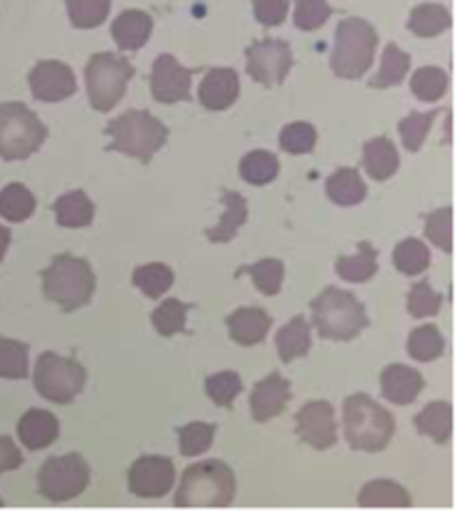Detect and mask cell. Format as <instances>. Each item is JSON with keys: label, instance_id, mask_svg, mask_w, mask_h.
<instances>
[{"label": "cell", "instance_id": "cell-34", "mask_svg": "<svg viewBox=\"0 0 473 528\" xmlns=\"http://www.w3.org/2000/svg\"><path fill=\"white\" fill-rule=\"evenodd\" d=\"M411 65V58L395 47V44H388L384 49V58H381V67L377 72V77L370 81L372 88H390L397 86L400 81L407 77Z\"/></svg>", "mask_w": 473, "mask_h": 528}, {"label": "cell", "instance_id": "cell-26", "mask_svg": "<svg viewBox=\"0 0 473 528\" xmlns=\"http://www.w3.org/2000/svg\"><path fill=\"white\" fill-rule=\"evenodd\" d=\"M414 425L418 432L430 436L434 443H448L453 434V406L448 402H432L418 413Z\"/></svg>", "mask_w": 473, "mask_h": 528}, {"label": "cell", "instance_id": "cell-25", "mask_svg": "<svg viewBox=\"0 0 473 528\" xmlns=\"http://www.w3.org/2000/svg\"><path fill=\"white\" fill-rule=\"evenodd\" d=\"M56 222L65 229H84L95 217V206L86 192H67L54 203Z\"/></svg>", "mask_w": 473, "mask_h": 528}, {"label": "cell", "instance_id": "cell-38", "mask_svg": "<svg viewBox=\"0 0 473 528\" xmlns=\"http://www.w3.org/2000/svg\"><path fill=\"white\" fill-rule=\"evenodd\" d=\"M411 90H414L418 100L437 102L448 90V74L439 67H423L411 79Z\"/></svg>", "mask_w": 473, "mask_h": 528}, {"label": "cell", "instance_id": "cell-52", "mask_svg": "<svg viewBox=\"0 0 473 528\" xmlns=\"http://www.w3.org/2000/svg\"><path fill=\"white\" fill-rule=\"evenodd\" d=\"M0 505H3V501H0Z\"/></svg>", "mask_w": 473, "mask_h": 528}, {"label": "cell", "instance_id": "cell-44", "mask_svg": "<svg viewBox=\"0 0 473 528\" xmlns=\"http://www.w3.org/2000/svg\"><path fill=\"white\" fill-rule=\"evenodd\" d=\"M425 233L441 252L450 254V250H453V210L439 208L427 215Z\"/></svg>", "mask_w": 473, "mask_h": 528}, {"label": "cell", "instance_id": "cell-2", "mask_svg": "<svg viewBox=\"0 0 473 528\" xmlns=\"http://www.w3.org/2000/svg\"><path fill=\"white\" fill-rule=\"evenodd\" d=\"M395 420L367 395L344 399V439L354 450L381 452L393 439Z\"/></svg>", "mask_w": 473, "mask_h": 528}, {"label": "cell", "instance_id": "cell-27", "mask_svg": "<svg viewBox=\"0 0 473 528\" xmlns=\"http://www.w3.org/2000/svg\"><path fill=\"white\" fill-rule=\"evenodd\" d=\"M326 192L330 196V201L337 203V206L349 208L365 201L367 187L356 169H340L328 178Z\"/></svg>", "mask_w": 473, "mask_h": 528}, {"label": "cell", "instance_id": "cell-5", "mask_svg": "<svg viewBox=\"0 0 473 528\" xmlns=\"http://www.w3.org/2000/svg\"><path fill=\"white\" fill-rule=\"evenodd\" d=\"M312 323L321 337L349 342L367 328V314L354 293L328 286L312 300Z\"/></svg>", "mask_w": 473, "mask_h": 528}, {"label": "cell", "instance_id": "cell-12", "mask_svg": "<svg viewBox=\"0 0 473 528\" xmlns=\"http://www.w3.org/2000/svg\"><path fill=\"white\" fill-rule=\"evenodd\" d=\"M174 482L176 469L167 457H141L130 469V492L141 499H162Z\"/></svg>", "mask_w": 473, "mask_h": 528}, {"label": "cell", "instance_id": "cell-28", "mask_svg": "<svg viewBox=\"0 0 473 528\" xmlns=\"http://www.w3.org/2000/svg\"><path fill=\"white\" fill-rule=\"evenodd\" d=\"M400 169V155L393 146V141H388L386 137L372 139L365 146V171L370 173L374 180H388L390 176H395V171Z\"/></svg>", "mask_w": 473, "mask_h": 528}, {"label": "cell", "instance_id": "cell-46", "mask_svg": "<svg viewBox=\"0 0 473 528\" xmlns=\"http://www.w3.org/2000/svg\"><path fill=\"white\" fill-rule=\"evenodd\" d=\"M434 118H437V111H427V113L416 111V113H409V116L400 123L402 141L411 153H416V150L423 148V141L427 137V132H430Z\"/></svg>", "mask_w": 473, "mask_h": 528}, {"label": "cell", "instance_id": "cell-14", "mask_svg": "<svg viewBox=\"0 0 473 528\" xmlns=\"http://www.w3.org/2000/svg\"><path fill=\"white\" fill-rule=\"evenodd\" d=\"M296 432L300 441L317 450L333 448L337 441L333 406L328 402H310L298 411Z\"/></svg>", "mask_w": 473, "mask_h": 528}, {"label": "cell", "instance_id": "cell-48", "mask_svg": "<svg viewBox=\"0 0 473 528\" xmlns=\"http://www.w3.org/2000/svg\"><path fill=\"white\" fill-rule=\"evenodd\" d=\"M330 14L333 7L326 0H298L294 21L300 30H317L326 24Z\"/></svg>", "mask_w": 473, "mask_h": 528}, {"label": "cell", "instance_id": "cell-8", "mask_svg": "<svg viewBox=\"0 0 473 528\" xmlns=\"http://www.w3.org/2000/svg\"><path fill=\"white\" fill-rule=\"evenodd\" d=\"M134 77L130 60L116 54H95L86 67L88 97L95 111H111L125 95L127 81Z\"/></svg>", "mask_w": 473, "mask_h": 528}, {"label": "cell", "instance_id": "cell-47", "mask_svg": "<svg viewBox=\"0 0 473 528\" xmlns=\"http://www.w3.org/2000/svg\"><path fill=\"white\" fill-rule=\"evenodd\" d=\"M314 143H317V130H314L310 123H294L282 130L280 146L282 150H287V153L291 155L310 153V150L314 148Z\"/></svg>", "mask_w": 473, "mask_h": 528}, {"label": "cell", "instance_id": "cell-18", "mask_svg": "<svg viewBox=\"0 0 473 528\" xmlns=\"http://www.w3.org/2000/svg\"><path fill=\"white\" fill-rule=\"evenodd\" d=\"M238 74L234 70H210L206 79L201 81L199 100L210 111H224L238 100Z\"/></svg>", "mask_w": 473, "mask_h": 528}, {"label": "cell", "instance_id": "cell-29", "mask_svg": "<svg viewBox=\"0 0 473 528\" xmlns=\"http://www.w3.org/2000/svg\"><path fill=\"white\" fill-rule=\"evenodd\" d=\"M335 270L344 282H367V279L377 275V250L370 243H360L358 254L340 256L335 263Z\"/></svg>", "mask_w": 473, "mask_h": 528}, {"label": "cell", "instance_id": "cell-3", "mask_svg": "<svg viewBox=\"0 0 473 528\" xmlns=\"http://www.w3.org/2000/svg\"><path fill=\"white\" fill-rule=\"evenodd\" d=\"M111 143L107 150L130 155L134 160L148 164L153 155L160 150L169 139L167 125L160 123L153 113L148 111H127L123 116L111 120L107 127Z\"/></svg>", "mask_w": 473, "mask_h": 528}, {"label": "cell", "instance_id": "cell-37", "mask_svg": "<svg viewBox=\"0 0 473 528\" xmlns=\"http://www.w3.org/2000/svg\"><path fill=\"white\" fill-rule=\"evenodd\" d=\"M0 376H3V379H26L28 376L26 344L0 337Z\"/></svg>", "mask_w": 473, "mask_h": 528}, {"label": "cell", "instance_id": "cell-22", "mask_svg": "<svg viewBox=\"0 0 473 528\" xmlns=\"http://www.w3.org/2000/svg\"><path fill=\"white\" fill-rule=\"evenodd\" d=\"M222 201H224V215L220 224L206 231L210 243H229V240L236 238L240 226L247 222V203L243 196L238 192L224 190Z\"/></svg>", "mask_w": 473, "mask_h": 528}, {"label": "cell", "instance_id": "cell-11", "mask_svg": "<svg viewBox=\"0 0 473 528\" xmlns=\"http://www.w3.org/2000/svg\"><path fill=\"white\" fill-rule=\"evenodd\" d=\"M294 65L291 49L282 40H261L247 49V74L264 86H280Z\"/></svg>", "mask_w": 473, "mask_h": 528}, {"label": "cell", "instance_id": "cell-13", "mask_svg": "<svg viewBox=\"0 0 473 528\" xmlns=\"http://www.w3.org/2000/svg\"><path fill=\"white\" fill-rule=\"evenodd\" d=\"M150 86H153V97L157 102H187L192 97V72L180 65L174 56L164 54L155 60Z\"/></svg>", "mask_w": 473, "mask_h": 528}, {"label": "cell", "instance_id": "cell-41", "mask_svg": "<svg viewBox=\"0 0 473 528\" xmlns=\"http://www.w3.org/2000/svg\"><path fill=\"white\" fill-rule=\"evenodd\" d=\"M109 7L111 0H67V12L77 28H97L104 24Z\"/></svg>", "mask_w": 473, "mask_h": 528}, {"label": "cell", "instance_id": "cell-51", "mask_svg": "<svg viewBox=\"0 0 473 528\" xmlns=\"http://www.w3.org/2000/svg\"><path fill=\"white\" fill-rule=\"evenodd\" d=\"M7 247H10V231H7L5 226H0V261L5 259Z\"/></svg>", "mask_w": 473, "mask_h": 528}, {"label": "cell", "instance_id": "cell-45", "mask_svg": "<svg viewBox=\"0 0 473 528\" xmlns=\"http://www.w3.org/2000/svg\"><path fill=\"white\" fill-rule=\"evenodd\" d=\"M441 303H444V298H441V293L432 289V284L427 282V279L418 282L416 286H411L409 314L416 316V319H427V316L439 314Z\"/></svg>", "mask_w": 473, "mask_h": 528}, {"label": "cell", "instance_id": "cell-7", "mask_svg": "<svg viewBox=\"0 0 473 528\" xmlns=\"http://www.w3.org/2000/svg\"><path fill=\"white\" fill-rule=\"evenodd\" d=\"M44 139H47V127L26 104H0V157L3 160H26L40 150Z\"/></svg>", "mask_w": 473, "mask_h": 528}, {"label": "cell", "instance_id": "cell-32", "mask_svg": "<svg viewBox=\"0 0 473 528\" xmlns=\"http://www.w3.org/2000/svg\"><path fill=\"white\" fill-rule=\"evenodd\" d=\"M450 26V12L444 5H418L409 17V28L411 33H416L418 37H437L444 33Z\"/></svg>", "mask_w": 473, "mask_h": 528}, {"label": "cell", "instance_id": "cell-49", "mask_svg": "<svg viewBox=\"0 0 473 528\" xmlns=\"http://www.w3.org/2000/svg\"><path fill=\"white\" fill-rule=\"evenodd\" d=\"M287 10V0H254V14L264 26H280L287 17Z\"/></svg>", "mask_w": 473, "mask_h": 528}, {"label": "cell", "instance_id": "cell-9", "mask_svg": "<svg viewBox=\"0 0 473 528\" xmlns=\"http://www.w3.org/2000/svg\"><path fill=\"white\" fill-rule=\"evenodd\" d=\"M35 388L54 404H70L86 388V369L58 353H42L35 365Z\"/></svg>", "mask_w": 473, "mask_h": 528}, {"label": "cell", "instance_id": "cell-6", "mask_svg": "<svg viewBox=\"0 0 473 528\" xmlns=\"http://www.w3.org/2000/svg\"><path fill=\"white\" fill-rule=\"evenodd\" d=\"M377 49V33L363 19H344L337 26L330 67L340 79H358L370 70Z\"/></svg>", "mask_w": 473, "mask_h": 528}, {"label": "cell", "instance_id": "cell-43", "mask_svg": "<svg viewBox=\"0 0 473 528\" xmlns=\"http://www.w3.org/2000/svg\"><path fill=\"white\" fill-rule=\"evenodd\" d=\"M180 436V452L185 457H197L206 452L215 439V425L208 422H190L178 432Z\"/></svg>", "mask_w": 473, "mask_h": 528}, {"label": "cell", "instance_id": "cell-30", "mask_svg": "<svg viewBox=\"0 0 473 528\" xmlns=\"http://www.w3.org/2000/svg\"><path fill=\"white\" fill-rule=\"evenodd\" d=\"M35 213V196L28 187L12 183L0 192V215L7 222H26Z\"/></svg>", "mask_w": 473, "mask_h": 528}, {"label": "cell", "instance_id": "cell-10", "mask_svg": "<svg viewBox=\"0 0 473 528\" xmlns=\"http://www.w3.org/2000/svg\"><path fill=\"white\" fill-rule=\"evenodd\" d=\"M90 482V469L81 455L51 457L40 469V492L49 501H70L86 492Z\"/></svg>", "mask_w": 473, "mask_h": 528}, {"label": "cell", "instance_id": "cell-42", "mask_svg": "<svg viewBox=\"0 0 473 528\" xmlns=\"http://www.w3.org/2000/svg\"><path fill=\"white\" fill-rule=\"evenodd\" d=\"M240 390H243V381H240L236 372H217L206 379V392L210 402L215 406H224V409H229L234 404Z\"/></svg>", "mask_w": 473, "mask_h": 528}, {"label": "cell", "instance_id": "cell-35", "mask_svg": "<svg viewBox=\"0 0 473 528\" xmlns=\"http://www.w3.org/2000/svg\"><path fill=\"white\" fill-rule=\"evenodd\" d=\"M446 349V339L437 326H420L409 337V356L418 362L437 360Z\"/></svg>", "mask_w": 473, "mask_h": 528}, {"label": "cell", "instance_id": "cell-33", "mask_svg": "<svg viewBox=\"0 0 473 528\" xmlns=\"http://www.w3.org/2000/svg\"><path fill=\"white\" fill-rule=\"evenodd\" d=\"M280 171V162L268 150H254V153L245 155L240 162V176L250 185H268L277 178Z\"/></svg>", "mask_w": 473, "mask_h": 528}, {"label": "cell", "instance_id": "cell-24", "mask_svg": "<svg viewBox=\"0 0 473 528\" xmlns=\"http://www.w3.org/2000/svg\"><path fill=\"white\" fill-rule=\"evenodd\" d=\"M275 344L282 362H294L296 358L307 356V351H310L312 346V335L310 323H307L305 316H294V319L277 333Z\"/></svg>", "mask_w": 473, "mask_h": 528}, {"label": "cell", "instance_id": "cell-15", "mask_svg": "<svg viewBox=\"0 0 473 528\" xmlns=\"http://www.w3.org/2000/svg\"><path fill=\"white\" fill-rule=\"evenodd\" d=\"M30 90L40 102H60L74 95L77 81L67 65L58 60H42L35 65V70L28 77Z\"/></svg>", "mask_w": 473, "mask_h": 528}, {"label": "cell", "instance_id": "cell-4", "mask_svg": "<svg viewBox=\"0 0 473 528\" xmlns=\"http://www.w3.org/2000/svg\"><path fill=\"white\" fill-rule=\"evenodd\" d=\"M42 282L44 296L63 307V312L84 307L95 293V275L88 261L72 254L56 256L42 273Z\"/></svg>", "mask_w": 473, "mask_h": 528}, {"label": "cell", "instance_id": "cell-36", "mask_svg": "<svg viewBox=\"0 0 473 528\" xmlns=\"http://www.w3.org/2000/svg\"><path fill=\"white\" fill-rule=\"evenodd\" d=\"M393 261L400 273L420 275V273H425L427 266H430V252H427V247L420 243V240L407 238L395 247Z\"/></svg>", "mask_w": 473, "mask_h": 528}, {"label": "cell", "instance_id": "cell-1", "mask_svg": "<svg viewBox=\"0 0 473 528\" xmlns=\"http://www.w3.org/2000/svg\"><path fill=\"white\" fill-rule=\"evenodd\" d=\"M236 478L224 462H199L190 466L180 480L178 508H227L234 503Z\"/></svg>", "mask_w": 473, "mask_h": 528}, {"label": "cell", "instance_id": "cell-39", "mask_svg": "<svg viewBox=\"0 0 473 528\" xmlns=\"http://www.w3.org/2000/svg\"><path fill=\"white\" fill-rule=\"evenodd\" d=\"M187 309H190V305L180 303L176 298L164 300V303L153 312V326L157 330V335L174 337L176 333H183Z\"/></svg>", "mask_w": 473, "mask_h": 528}, {"label": "cell", "instance_id": "cell-19", "mask_svg": "<svg viewBox=\"0 0 473 528\" xmlns=\"http://www.w3.org/2000/svg\"><path fill=\"white\" fill-rule=\"evenodd\" d=\"M229 335L240 346L261 344L270 330V316L259 307L236 309L227 319Z\"/></svg>", "mask_w": 473, "mask_h": 528}, {"label": "cell", "instance_id": "cell-23", "mask_svg": "<svg viewBox=\"0 0 473 528\" xmlns=\"http://www.w3.org/2000/svg\"><path fill=\"white\" fill-rule=\"evenodd\" d=\"M358 503L363 508H409L411 496L393 480H372L360 489Z\"/></svg>", "mask_w": 473, "mask_h": 528}, {"label": "cell", "instance_id": "cell-20", "mask_svg": "<svg viewBox=\"0 0 473 528\" xmlns=\"http://www.w3.org/2000/svg\"><path fill=\"white\" fill-rule=\"evenodd\" d=\"M19 439L30 450L49 448L58 439L56 416L42 409H30L19 422Z\"/></svg>", "mask_w": 473, "mask_h": 528}, {"label": "cell", "instance_id": "cell-31", "mask_svg": "<svg viewBox=\"0 0 473 528\" xmlns=\"http://www.w3.org/2000/svg\"><path fill=\"white\" fill-rule=\"evenodd\" d=\"M132 282L141 293H146L148 298L157 300L171 289V284H174V270L164 266V263H148V266H139L134 270Z\"/></svg>", "mask_w": 473, "mask_h": 528}, {"label": "cell", "instance_id": "cell-50", "mask_svg": "<svg viewBox=\"0 0 473 528\" xmlns=\"http://www.w3.org/2000/svg\"><path fill=\"white\" fill-rule=\"evenodd\" d=\"M21 462H24V457H21L17 445L12 443V439H7V436H0V473L19 469Z\"/></svg>", "mask_w": 473, "mask_h": 528}, {"label": "cell", "instance_id": "cell-40", "mask_svg": "<svg viewBox=\"0 0 473 528\" xmlns=\"http://www.w3.org/2000/svg\"><path fill=\"white\" fill-rule=\"evenodd\" d=\"M243 273L250 275L257 284V289L264 296H275L282 289L284 279V263L280 259H261L250 268H243Z\"/></svg>", "mask_w": 473, "mask_h": 528}, {"label": "cell", "instance_id": "cell-17", "mask_svg": "<svg viewBox=\"0 0 473 528\" xmlns=\"http://www.w3.org/2000/svg\"><path fill=\"white\" fill-rule=\"evenodd\" d=\"M425 381L418 369L407 365H388L381 374V392L388 402L397 406H407L423 392Z\"/></svg>", "mask_w": 473, "mask_h": 528}, {"label": "cell", "instance_id": "cell-21", "mask_svg": "<svg viewBox=\"0 0 473 528\" xmlns=\"http://www.w3.org/2000/svg\"><path fill=\"white\" fill-rule=\"evenodd\" d=\"M150 33H153V19L139 10L123 12L114 21V28H111V35H114L116 44L123 51L141 49L148 42Z\"/></svg>", "mask_w": 473, "mask_h": 528}, {"label": "cell", "instance_id": "cell-16", "mask_svg": "<svg viewBox=\"0 0 473 528\" xmlns=\"http://www.w3.org/2000/svg\"><path fill=\"white\" fill-rule=\"evenodd\" d=\"M291 397V386L282 374H270L257 383L250 397V411L257 422H268L280 416Z\"/></svg>", "mask_w": 473, "mask_h": 528}]
</instances>
